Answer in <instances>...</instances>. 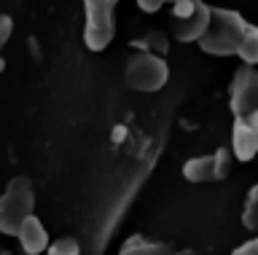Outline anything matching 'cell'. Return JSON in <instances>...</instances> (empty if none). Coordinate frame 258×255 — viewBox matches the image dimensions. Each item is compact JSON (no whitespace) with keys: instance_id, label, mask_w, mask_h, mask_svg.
<instances>
[{"instance_id":"cell-1","label":"cell","mask_w":258,"mask_h":255,"mask_svg":"<svg viewBox=\"0 0 258 255\" xmlns=\"http://www.w3.org/2000/svg\"><path fill=\"white\" fill-rule=\"evenodd\" d=\"M250 25L245 22V17L231 9H213L210 17L207 33L199 38V49L213 57H231L239 51L242 41H245Z\"/></svg>"},{"instance_id":"cell-2","label":"cell","mask_w":258,"mask_h":255,"mask_svg":"<svg viewBox=\"0 0 258 255\" xmlns=\"http://www.w3.org/2000/svg\"><path fill=\"white\" fill-rule=\"evenodd\" d=\"M35 207V194H32V183L27 178H14L6 186L3 196H0V234L16 236L22 223L32 215Z\"/></svg>"},{"instance_id":"cell-3","label":"cell","mask_w":258,"mask_h":255,"mask_svg":"<svg viewBox=\"0 0 258 255\" xmlns=\"http://www.w3.org/2000/svg\"><path fill=\"white\" fill-rule=\"evenodd\" d=\"M116 3L118 0H84V11H86L84 43L92 51H102L116 35V19H113Z\"/></svg>"},{"instance_id":"cell-4","label":"cell","mask_w":258,"mask_h":255,"mask_svg":"<svg viewBox=\"0 0 258 255\" xmlns=\"http://www.w3.org/2000/svg\"><path fill=\"white\" fill-rule=\"evenodd\" d=\"M169 78V67L161 54L140 51L126 62V83L135 92H159Z\"/></svg>"},{"instance_id":"cell-5","label":"cell","mask_w":258,"mask_h":255,"mask_svg":"<svg viewBox=\"0 0 258 255\" xmlns=\"http://www.w3.org/2000/svg\"><path fill=\"white\" fill-rule=\"evenodd\" d=\"M229 108L234 116H245L258 110V70L255 65L242 62V67H237V73L231 78V89H229Z\"/></svg>"},{"instance_id":"cell-6","label":"cell","mask_w":258,"mask_h":255,"mask_svg":"<svg viewBox=\"0 0 258 255\" xmlns=\"http://www.w3.org/2000/svg\"><path fill=\"white\" fill-rule=\"evenodd\" d=\"M231 158L234 153L226 148H218L215 153L188 158L183 164V178L188 183H213V180H226L231 172Z\"/></svg>"},{"instance_id":"cell-7","label":"cell","mask_w":258,"mask_h":255,"mask_svg":"<svg viewBox=\"0 0 258 255\" xmlns=\"http://www.w3.org/2000/svg\"><path fill=\"white\" fill-rule=\"evenodd\" d=\"M231 153L237 161H250L258 153V110L245 116H234L231 126Z\"/></svg>"},{"instance_id":"cell-8","label":"cell","mask_w":258,"mask_h":255,"mask_svg":"<svg viewBox=\"0 0 258 255\" xmlns=\"http://www.w3.org/2000/svg\"><path fill=\"white\" fill-rule=\"evenodd\" d=\"M210 17H213V9H210L207 3H202V0H197V9H194L188 17H172V38L180 43L199 41V38L207 33Z\"/></svg>"},{"instance_id":"cell-9","label":"cell","mask_w":258,"mask_h":255,"mask_svg":"<svg viewBox=\"0 0 258 255\" xmlns=\"http://www.w3.org/2000/svg\"><path fill=\"white\" fill-rule=\"evenodd\" d=\"M16 239H19L22 250L27 255H40L43 250H48V234H46L43 223H40L35 215H30V218L22 223V228L16 231Z\"/></svg>"},{"instance_id":"cell-10","label":"cell","mask_w":258,"mask_h":255,"mask_svg":"<svg viewBox=\"0 0 258 255\" xmlns=\"http://www.w3.org/2000/svg\"><path fill=\"white\" fill-rule=\"evenodd\" d=\"M118 255H177L169 244L164 242H151V239H145L140 234L129 236L124 244H121Z\"/></svg>"},{"instance_id":"cell-11","label":"cell","mask_w":258,"mask_h":255,"mask_svg":"<svg viewBox=\"0 0 258 255\" xmlns=\"http://www.w3.org/2000/svg\"><path fill=\"white\" fill-rule=\"evenodd\" d=\"M242 223H245L247 231L258 234V186L247 191V202H245V210H242Z\"/></svg>"},{"instance_id":"cell-12","label":"cell","mask_w":258,"mask_h":255,"mask_svg":"<svg viewBox=\"0 0 258 255\" xmlns=\"http://www.w3.org/2000/svg\"><path fill=\"white\" fill-rule=\"evenodd\" d=\"M237 57L242 62H247V65H258V27L250 25L245 41H242L239 51H237Z\"/></svg>"},{"instance_id":"cell-13","label":"cell","mask_w":258,"mask_h":255,"mask_svg":"<svg viewBox=\"0 0 258 255\" xmlns=\"http://www.w3.org/2000/svg\"><path fill=\"white\" fill-rule=\"evenodd\" d=\"M135 46H140V49H145V51H153V54H167L169 41H167V35L161 33V30H151V33H145V38L137 41Z\"/></svg>"},{"instance_id":"cell-14","label":"cell","mask_w":258,"mask_h":255,"mask_svg":"<svg viewBox=\"0 0 258 255\" xmlns=\"http://www.w3.org/2000/svg\"><path fill=\"white\" fill-rule=\"evenodd\" d=\"M48 255H81V247L73 236H62L54 244H48Z\"/></svg>"},{"instance_id":"cell-15","label":"cell","mask_w":258,"mask_h":255,"mask_svg":"<svg viewBox=\"0 0 258 255\" xmlns=\"http://www.w3.org/2000/svg\"><path fill=\"white\" fill-rule=\"evenodd\" d=\"M11 33H14V19L8 17V14H0V49L8 43Z\"/></svg>"},{"instance_id":"cell-16","label":"cell","mask_w":258,"mask_h":255,"mask_svg":"<svg viewBox=\"0 0 258 255\" xmlns=\"http://www.w3.org/2000/svg\"><path fill=\"white\" fill-rule=\"evenodd\" d=\"M231 255H258V234H255V239H250V242L239 244Z\"/></svg>"},{"instance_id":"cell-17","label":"cell","mask_w":258,"mask_h":255,"mask_svg":"<svg viewBox=\"0 0 258 255\" xmlns=\"http://www.w3.org/2000/svg\"><path fill=\"white\" fill-rule=\"evenodd\" d=\"M164 3H167V0H137V6H140L145 14H156Z\"/></svg>"},{"instance_id":"cell-18","label":"cell","mask_w":258,"mask_h":255,"mask_svg":"<svg viewBox=\"0 0 258 255\" xmlns=\"http://www.w3.org/2000/svg\"><path fill=\"white\" fill-rule=\"evenodd\" d=\"M3 67H6V62H3V59H0V73H3Z\"/></svg>"}]
</instances>
